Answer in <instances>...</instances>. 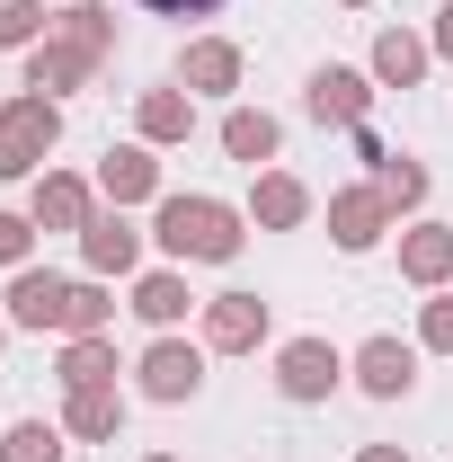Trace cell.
Returning a JSON list of instances; mask_svg holds the SVG:
<instances>
[{
    "instance_id": "2e32d148",
    "label": "cell",
    "mask_w": 453,
    "mask_h": 462,
    "mask_svg": "<svg viewBox=\"0 0 453 462\" xmlns=\"http://www.w3.org/2000/svg\"><path fill=\"white\" fill-rule=\"evenodd\" d=\"M400 276L427 285V293H445V276H453V231L445 223H409V231H400Z\"/></svg>"
},
{
    "instance_id": "836d02e7",
    "label": "cell",
    "mask_w": 453,
    "mask_h": 462,
    "mask_svg": "<svg viewBox=\"0 0 453 462\" xmlns=\"http://www.w3.org/2000/svg\"><path fill=\"white\" fill-rule=\"evenodd\" d=\"M143 462H178V454H143Z\"/></svg>"
},
{
    "instance_id": "d4e9b609",
    "label": "cell",
    "mask_w": 453,
    "mask_h": 462,
    "mask_svg": "<svg viewBox=\"0 0 453 462\" xmlns=\"http://www.w3.org/2000/svg\"><path fill=\"white\" fill-rule=\"evenodd\" d=\"M374 187H383V205H392V214H418V205H427V170H418V161H400V152L374 161Z\"/></svg>"
},
{
    "instance_id": "d6a6232c",
    "label": "cell",
    "mask_w": 453,
    "mask_h": 462,
    "mask_svg": "<svg viewBox=\"0 0 453 462\" xmlns=\"http://www.w3.org/2000/svg\"><path fill=\"white\" fill-rule=\"evenodd\" d=\"M0 346H9V311H0Z\"/></svg>"
},
{
    "instance_id": "9a60e30c",
    "label": "cell",
    "mask_w": 453,
    "mask_h": 462,
    "mask_svg": "<svg viewBox=\"0 0 453 462\" xmlns=\"http://www.w3.org/2000/svg\"><path fill=\"white\" fill-rule=\"evenodd\" d=\"M302 214H311V187L293 170H258V187H249V223L258 231H302Z\"/></svg>"
},
{
    "instance_id": "ffe728a7",
    "label": "cell",
    "mask_w": 453,
    "mask_h": 462,
    "mask_svg": "<svg viewBox=\"0 0 453 462\" xmlns=\"http://www.w3.org/2000/svg\"><path fill=\"white\" fill-rule=\"evenodd\" d=\"M134 134H143L152 152H161V143H187V134H196V98H187V89H143V98H134Z\"/></svg>"
},
{
    "instance_id": "7c38bea8",
    "label": "cell",
    "mask_w": 453,
    "mask_h": 462,
    "mask_svg": "<svg viewBox=\"0 0 453 462\" xmlns=\"http://www.w3.org/2000/svg\"><path fill=\"white\" fill-rule=\"evenodd\" d=\"M178 80H187V98H231L240 89V45L231 36H196L178 54Z\"/></svg>"
},
{
    "instance_id": "277c9868",
    "label": "cell",
    "mask_w": 453,
    "mask_h": 462,
    "mask_svg": "<svg viewBox=\"0 0 453 462\" xmlns=\"http://www.w3.org/2000/svg\"><path fill=\"white\" fill-rule=\"evenodd\" d=\"M338 383H347V356L329 338H284L276 346V392L284 401H329Z\"/></svg>"
},
{
    "instance_id": "f546056e",
    "label": "cell",
    "mask_w": 453,
    "mask_h": 462,
    "mask_svg": "<svg viewBox=\"0 0 453 462\" xmlns=\"http://www.w3.org/2000/svg\"><path fill=\"white\" fill-rule=\"evenodd\" d=\"M143 9H152V18H214L223 0H143Z\"/></svg>"
},
{
    "instance_id": "d6986e66",
    "label": "cell",
    "mask_w": 453,
    "mask_h": 462,
    "mask_svg": "<svg viewBox=\"0 0 453 462\" xmlns=\"http://www.w3.org/2000/svg\"><path fill=\"white\" fill-rule=\"evenodd\" d=\"M276 143H284V125H276L267 107H231V116H223V152H231V161H240L249 178L276 161Z\"/></svg>"
},
{
    "instance_id": "f1b7e54d",
    "label": "cell",
    "mask_w": 453,
    "mask_h": 462,
    "mask_svg": "<svg viewBox=\"0 0 453 462\" xmlns=\"http://www.w3.org/2000/svg\"><path fill=\"white\" fill-rule=\"evenodd\" d=\"M418 346H427V356H453V293H436V302L418 311Z\"/></svg>"
},
{
    "instance_id": "e0dca14e",
    "label": "cell",
    "mask_w": 453,
    "mask_h": 462,
    "mask_svg": "<svg viewBox=\"0 0 453 462\" xmlns=\"http://www.w3.org/2000/svg\"><path fill=\"white\" fill-rule=\"evenodd\" d=\"M80 258H89V276H134L143 267V231L125 223V214H98V223L80 231Z\"/></svg>"
},
{
    "instance_id": "ba28073f",
    "label": "cell",
    "mask_w": 453,
    "mask_h": 462,
    "mask_svg": "<svg viewBox=\"0 0 453 462\" xmlns=\"http://www.w3.org/2000/svg\"><path fill=\"white\" fill-rule=\"evenodd\" d=\"M27 214H36V231H89V223H98V187L71 178V170H45Z\"/></svg>"
},
{
    "instance_id": "3957f363",
    "label": "cell",
    "mask_w": 453,
    "mask_h": 462,
    "mask_svg": "<svg viewBox=\"0 0 453 462\" xmlns=\"http://www.w3.org/2000/svg\"><path fill=\"white\" fill-rule=\"evenodd\" d=\"M134 383H143V401H161V409L196 401V392H205V346H187L178 329H161V338L143 346V365H134Z\"/></svg>"
},
{
    "instance_id": "1f68e13d",
    "label": "cell",
    "mask_w": 453,
    "mask_h": 462,
    "mask_svg": "<svg viewBox=\"0 0 453 462\" xmlns=\"http://www.w3.org/2000/svg\"><path fill=\"white\" fill-rule=\"evenodd\" d=\"M356 462H409V454H400V445H365Z\"/></svg>"
},
{
    "instance_id": "4dcf8cb0",
    "label": "cell",
    "mask_w": 453,
    "mask_h": 462,
    "mask_svg": "<svg viewBox=\"0 0 453 462\" xmlns=\"http://www.w3.org/2000/svg\"><path fill=\"white\" fill-rule=\"evenodd\" d=\"M427 45H436V62H453V0L436 9V27H427Z\"/></svg>"
},
{
    "instance_id": "8992f818",
    "label": "cell",
    "mask_w": 453,
    "mask_h": 462,
    "mask_svg": "<svg viewBox=\"0 0 453 462\" xmlns=\"http://www.w3.org/2000/svg\"><path fill=\"white\" fill-rule=\"evenodd\" d=\"M98 196H107L116 214H125V205H161V161H152V143H107Z\"/></svg>"
},
{
    "instance_id": "83f0119b",
    "label": "cell",
    "mask_w": 453,
    "mask_h": 462,
    "mask_svg": "<svg viewBox=\"0 0 453 462\" xmlns=\"http://www.w3.org/2000/svg\"><path fill=\"white\" fill-rule=\"evenodd\" d=\"M0 267H36V214H0Z\"/></svg>"
},
{
    "instance_id": "4fadbf2b",
    "label": "cell",
    "mask_w": 453,
    "mask_h": 462,
    "mask_svg": "<svg viewBox=\"0 0 453 462\" xmlns=\"http://www.w3.org/2000/svg\"><path fill=\"white\" fill-rule=\"evenodd\" d=\"M89 71H98V54H80V45H71V36H54V27H45V45H27V89H36V98L80 89Z\"/></svg>"
},
{
    "instance_id": "9c48e42d",
    "label": "cell",
    "mask_w": 453,
    "mask_h": 462,
    "mask_svg": "<svg viewBox=\"0 0 453 462\" xmlns=\"http://www.w3.org/2000/svg\"><path fill=\"white\" fill-rule=\"evenodd\" d=\"M347 374H356V392H365V401H400V392L418 383V346H400V338H365Z\"/></svg>"
},
{
    "instance_id": "cb8c5ba5",
    "label": "cell",
    "mask_w": 453,
    "mask_h": 462,
    "mask_svg": "<svg viewBox=\"0 0 453 462\" xmlns=\"http://www.w3.org/2000/svg\"><path fill=\"white\" fill-rule=\"evenodd\" d=\"M89 383H116V338H71L62 346V392H89Z\"/></svg>"
},
{
    "instance_id": "484cf974",
    "label": "cell",
    "mask_w": 453,
    "mask_h": 462,
    "mask_svg": "<svg viewBox=\"0 0 453 462\" xmlns=\"http://www.w3.org/2000/svg\"><path fill=\"white\" fill-rule=\"evenodd\" d=\"M0 462H62V427H45V418L0 427Z\"/></svg>"
},
{
    "instance_id": "603a6c76",
    "label": "cell",
    "mask_w": 453,
    "mask_h": 462,
    "mask_svg": "<svg viewBox=\"0 0 453 462\" xmlns=\"http://www.w3.org/2000/svg\"><path fill=\"white\" fill-rule=\"evenodd\" d=\"M54 36H71L80 54H98V62L116 54V18H107V9H98V0H71V9H62V18H54Z\"/></svg>"
},
{
    "instance_id": "8fae6325",
    "label": "cell",
    "mask_w": 453,
    "mask_h": 462,
    "mask_svg": "<svg viewBox=\"0 0 453 462\" xmlns=\"http://www.w3.org/2000/svg\"><path fill=\"white\" fill-rule=\"evenodd\" d=\"M62 302H71V285L54 267H18L9 276V329H62Z\"/></svg>"
},
{
    "instance_id": "ac0fdd59",
    "label": "cell",
    "mask_w": 453,
    "mask_h": 462,
    "mask_svg": "<svg viewBox=\"0 0 453 462\" xmlns=\"http://www.w3.org/2000/svg\"><path fill=\"white\" fill-rule=\"evenodd\" d=\"M116 427H125V392H116V383L62 392V436H80V445H107Z\"/></svg>"
},
{
    "instance_id": "6da1fadb",
    "label": "cell",
    "mask_w": 453,
    "mask_h": 462,
    "mask_svg": "<svg viewBox=\"0 0 453 462\" xmlns=\"http://www.w3.org/2000/svg\"><path fill=\"white\" fill-rule=\"evenodd\" d=\"M152 240L170 249L178 267H187V258H196V267H231L249 231H240V214H231L223 196H161V205H152Z\"/></svg>"
},
{
    "instance_id": "5bb4252c",
    "label": "cell",
    "mask_w": 453,
    "mask_h": 462,
    "mask_svg": "<svg viewBox=\"0 0 453 462\" xmlns=\"http://www.w3.org/2000/svg\"><path fill=\"white\" fill-rule=\"evenodd\" d=\"M427 62H436V45H427V36H409V27H383L365 71H374V89H418V80H427Z\"/></svg>"
},
{
    "instance_id": "30bf717a",
    "label": "cell",
    "mask_w": 453,
    "mask_h": 462,
    "mask_svg": "<svg viewBox=\"0 0 453 462\" xmlns=\"http://www.w3.org/2000/svg\"><path fill=\"white\" fill-rule=\"evenodd\" d=\"M258 338H267V302L258 293H214L205 302V346L214 356H249Z\"/></svg>"
},
{
    "instance_id": "7402d4cb",
    "label": "cell",
    "mask_w": 453,
    "mask_h": 462,
    "mask_svg": "<svg viewBox=\"0 0 453 462\" xmlns=\"http://www.w3.org/2000/svg\"><path fill=\"white\" fill-rule=\"evenodd\" d=\"M107 329H116V293H107V276L71 285V302H62V338H107Z\"/></svg>"
},
{
    "instance_id": "52a82bcc",
    "label": "cell",
    "mask_w": 453,
    "mask_h": 462,
    "mask_svg": "<svg viewBox=\"0 0 453 462\" xmlns=\"http://www.w3.org/2000/svg\"><path fill=\"white\" fill-rule=\"evenodd\" d=\"M392 223H400V214L383 205V187H338V196H329V240H338L347 258H365Z\"/></svg>"
},
{
    "instance_id": "5b68a950",
    "label": "cell",
    "mask_w": 453,
    "mask_h": 462,
    "mask_svg": "<svg viewBox=\"0 0 453 462\" xmlns=\"http://www.w3.org/2000/svg\"><path fill=\"white\" fill-rule=\"evenodd\" d=\"M302 107H311V125H338V134H356V125H365V107H374V71L320 62V71H311V89H302Z\"/></svg>"
},
{
    "instance_id": "7a4b0ae2",
    "label": "cell",
    "mask_w": 453,
    "mask_h": 462,
    "mask_svg": "<svg viewBox=\"0 0 453 462\" xmlns=\"http://www.w3.org/2000/svg\"><path fill=\"white\" fill-rule=\"evenodd\" d=\"M54 143H62V107L54 98H36V89L9 98V107H0V187H9V178H36Z\"/></svg>"
},
{
    "instance_id": "44dd1931",
    "label": "cell",
    "mask_w": 453,
    "mask_h": 462,
    "mask_svg": "<svg viewBox=\"0 0 453 462\" xmlns=\"http://www.w3.org/2000/svg\"><path fill=\"white\" fill-rule=\"evenodd\" d=\"M134 311H143L152 329H178V320L196 311V293H187V276H178V267H152V276L134 285Z\"/></svg>"
},
{
    "instance_id": "4316f807",
    "label": "cell",
    "mask_w": 453,
    "mask_h": 462,
    "mask_svg": "<svg viewBox=\"0 0 453 462\" xmlns=\"http://www.w3.org/2000/svg\"><path fill=\"white\" fill-rule=\"evenodd\" d=\"M36 27H54L36 0H0V45H9V54H27V45H36Z\"/></svg>"
},
{
    "instance_id": "e575fe53",
    "label": "cell",
    "mask_w": 453,
    "mask_h": 462,
    "mask_svg": "<svg viewBox=\"0 0 453 462\" xmlns=\"http://www.w3.org/2000/svg\"><path fill=\"white\" fill-rule=\"evenodd\" d=\"M338 9H365V0H338Z\"/></svg>"
}]
</instances>
